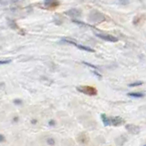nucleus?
Returning <instances> with one entry per match:
<instances>
[{
  "instance_id": "f257e3e1",
  "label": "nucleus",
  "mask_w": 146,
  "mask_h": 146,
  "mask_svg": "<svg viewBox=\"0 0 146 146\" xmlns=\"http://www.w3.org/2000/svg\"><path fill=\"white\" fill-rule=\"evenodd\" d=\"M88 20L90 23H94V24H99L105 20V16L104 14L100 12L98 10H92L90 11L88 17Z\"/></svg>"
},
{
  "instance_id": "f03ea898",
  "label": "nucleus",
  "mask_w": 146,
  "mask_h": 146,
  "mask_svg": "<svg viewBox=\"0 0 146 146\" xmlns=\"http://www.w3.org/2000/svg\"><path fill=\"white\" fill-rule=\"evenodd\" d=\"M78 91L88 96H94L97 94V90L91 86H79L77 87Z\"/></svg>"
},
{
  "instance_id": "7ed1b4c3",
  "label": "nucleus",
  "mask_w": 146,
  "mask_h": 146,
  "mask_svg": "<svg viewBox=\"0 0 146 146\" xmlns=\"http://www.w3.org/2000/svg\"><path fill=\"white\" fill-rule=\"evenodd\" d=\"M96 36H98L100 39L105 40V41H109V42H117L118 41V38L111 35H108V34H95Z\"/></svg>"
},
{
  "instance_id": "20e7f679",
  "label": "nucleus",
  "mask_w": 146,
  "mask_h": 146,
  "mask_svg": "<svg viewBox=\"0 0 146 146\" xmlns=\"http://www.w3.org/2000/svg\"><path fill=\"white\" fill-rule=\"evenodd\" d=\"M124 123V120L121 117L115 116V117H111L110 118V125L113 126H120Z\"/></svg>"
},
{
  "instance_id": "39448f33",
  "label": "nucleus",
  "mask_w": 146,
  "mask_h": 146,
  "mask_svg": "<svg viewBox=\"0 0 146 146\" xmlns=\"http://www.w3.org/2000/svg\"><path fill=\"white\" fill-rule=\"evenodd\" d=\"M65 14L67 16L70 17L72 18H77V17H80L81 16V11L78 8H70V10L66 11Z\"/></svg>"
},
{
  "instance_id": "423d86ee",
  "label": "nucleus",
  "mask_w": 146,
  "mask_h": 146,
  "mask_svg": "<svg viewBox=\"0 0 146 146\" xmlns=\"http://www.w3.org/2000/svg\"><path fill=\"white\" fill-rule=\"evenodd\" d=\"M126 130L131 132V133H134V134H137L140 132V127L137 126V125H134V124H127L126 126Z\"/></svg>"
},
{
  "instance_id": "0eeeda50",
  "label": "nucleus",
  "mask_w": 146,
  "mask_h": 146,
  "mask_svg": "<svg viewBox=\"0 0 146 146\" xmlns=\"http://www.w3.org/2000/svg\"><path fill=\"white\" fill-rule=\"evenodd\" d=\"M44 5L47 7H54L58 5V0H44Z\"/></svg>"
},
{
  "instance_id": "6e6552de",
  "label": "nucleus",
  "mask_w": 146,
  "mask_h": 146,
  "mask_svg": "<svg viewBox=\"0 0 146 146\" xmlns=\"http://www.w3.org/2000/svg\"><path fill=\"white\" fill-rule=\"evenodd\" d=\"M76 47L78 48H80L81 50H84V51H88V52H95V50L93 48H91L90 47H87V46H83V45H79V44H77Z\"/></svg>"
},
{
  "instance_id": "1a4fd4ad",
  "label": "nucleus",
  "mask_w": 146,
  "mask_h": 146,
  "mask_svg": "<svg viewBox=\"0 0 146 146\" xmlns=\"http://www.w3.org/2000/svg\"><path fill=\"white\" fill-rule=\"evenodd\" d=\"M100 118H102V121L105 126H110V118L107 117L106 114H102Z\"/></svg>"
},
{
  "instance_id": "9d476101",
  "label": "nucleus",
  "mask_w": 146,
  "mask_h": 146,
  "mask_svg": "<svg viewBox=\"0 0 146 146\" xmlns=\"http://www.w3.org/2000/svg\"><path fill=\"white\" fill-rule=\"evenodd\" d=\"M128 96H130V97H133V98H143V94L139 93V92H130V93H128Z\"/></svg>"
},
{
  "instance_id": "9b49d317",
  "label": "nucleus",
  "mask_w": 146,
  "mask_h": 146,
  "mask_svg": "<svg viewBox=\"0 0 146 146\" xmlns=\"http://www.w3.org/2000/svg\"><path fill=\"white\" fill-rule=\"evenodd\" d=\"M115 1L119 5H122V6H125V5H128L130 3V0H115Z\"/></svg>"
},
{
  "instance_id": "f8f14e48",
  "label": "nucleus",
  "mask_w": 146,
  "mask_h": 146,
  "mask_svg": "<svg viewBox=\"0 0 146 146\" xmlns=\"http://www.w3.org/2000/svg\"><path fill=\"white\" fill-rule=\"evenodd\" d=\"M141 84H143V82H141V81H137V82H133V83L129 84V86L130 87H136V86H140Z\"/></svg>"
},
{
  "instance_id": "ddd939ff",
  "label": "nucleus",
  "mask_w": 146,
  "mask_h": 146,
  "mask_svg": "<svg viewBox=\"0 0 146 146\" xmlns=\"http://www.w3.org/2000/svg\"><path fill=\"white\" fill-rule=\"evenodd\" d=\"M11 60L10 59H6V60H0V65H6V64H8V63H10Z\"/></svg>"
},
{
  "instance_id": "4468645a",
  "label": "nucleus",
  "mask_w": 146,
  "mask_h": 146,
  "mask_svg": "<svg viewBox=\"0 0 146 146\" xmlns=\"http://www.w3.org/2000/svg\"><path fill=\"white\" fill-rule=\"evenodd\" d=\"M83 64H85V65H87V66H89V67H90V68H98V67H96V66H94V65H92V64H90V63H88V62H83Z\"/></svg>"
},
{
  "instance_id": "2eb2a0df",
  "label": "nucleus",
  "mask_w": 146,
  "mask_h": 146,
  "mask_svg": "<svg viewBox=\"0 0 146 146\" xmlns=\"http://www.w3.org/2000/svg\"><path fill=\"white\" fill-rule=\"evenodd\" d=\"M47 141H48V144H52V145H53V144L55 143L54 140H53V139H51V138L48 139V140H47Z\"/></svg>"
},
{
  "instance_id": "dca6fc26",
  "label": "nucleus",
  "mask_w": 146,
  "mask_h": 146,
  "mask_svg": "<svg viewBox=\"0 0 146 146\" xmlns=\"http://www.w3.org/2000/svg\"><path fill=\"white\" fill-rule=\"evenodd\" d=\"M14 103H15V104H17V105H19V104L22 103V100H14Z\"/></svg>"
},
{
  "instance_id": "f3484780",
  "label": "nucleus",
  "mask_w": 146,
  "mask_h": 146,
  "mask_svg": "<svg viewBox=\"0 0 146 146\" xmlns=\"http://www.w3.org/2000/svg\"><path fill=\"white\" fill-rule=\"evenodd\" d=\"M6 138H5V136L3 134H0V143H2V141H5Z\"/></svg>"
},
{
  "instance_id": "a211bd4d",
  "label": "nucleus",
  "mask_w": 146,
  "mask_h": 146,
  "mask_svg": "<svg viewBox=\"0 0 146 146\" xmlns=\"http://www.w3.org/2000/svg\"><path fill=\"white\" fill-rule=\"evenodd\" d=\"M48 124H49L50 126H54V125H55V121H54L53 120L49 121H48Z\"/></svg>"
},
{
  "instance_id": "6ab92c4d",
  "label": "nucleus",
  "mask_w": 146,
  "mask_h": 146,
  "mask_svg": "<svg viewBox=\"0 0 146 146\" xmlns=\"http://www.w3.org/2000/svg\"><path fill=\"white\" fill-rule=\"evenodd\" d=\"M10 2H12V3H16V2H17L18 0H9Z\"/></svg>"
}]
</instances>
